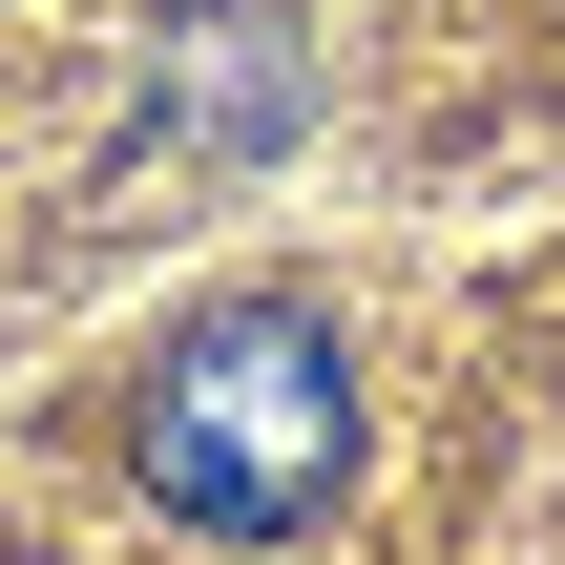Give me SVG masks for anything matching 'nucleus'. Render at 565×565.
Instances as JSON below:
<instances>
[{
	"label": "nucleus",
	"instance_id": "2",
	"mask_svg": "<svg viewBox=\"0 0 565 565\" xmlns=\"http://www.w3.org/2000/svg\"><path fill=\"white\" fill-rule=\"evenodd\" d=\"M273 21H189V126H273Z\"/></svg>",
	"mask_w": 565,
	"mask_h": 565
},
{
	"label": "nucleus",
	"instance_id": "1",
	"mask_svg": "<svg viewBox=\"0 0 565 565\" xmlns=\"http://www.w3.org/2000/svg\"><path fill=\"white\" fill-rule=\"evenodd\" d=\"M126 461H147L168 524H210V545H294V524L356 482V356H335V315H315V294H210V315L147 356Z\"/></svg>",
	"mask_w": 565,
	"mask_h": 565
}]
</instances>
